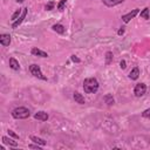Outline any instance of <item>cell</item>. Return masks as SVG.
<instances>
[{"instance_id":"1","label":"cell","mask_w":150,"mask_h":150,"mask_svg":"<svg viewBox=\"0 0 150 150\" xmlns=\"http://www.w3.org/2000/svg\"><path fill=\"white\" fill-rule=\"evenodd\" d=\"M98 81L95 79V77H88L83 81V89H84V93L87 94H93V93H96L98 90Z\"/></svg>"},{"instance_id":"2","label":"cell","mask_w":150,"mask_h":150,"mask_svg":"<svg viewBox=\"0 0 150 150\" xmlns=\"http://www.w3.org/2000/svg\"><path fill=\"white\" fill-rule=\"evenodd\" d=\"M12 116L16 120H25L30 116V111L25 107H18L12 110Z\"/></svg>"},{"instance_id":"3","label":"cell","mask_w":150,"mask_h":150,"mask_svg":"<svg viewBox=\"0 0 150 150\" xmlns=\"http://www.w3.org/2000/svg\"><path fill=\"white\" fill-rule=\"evenodd\" d=\"M29 71L32 73V75H34L35 77H38V79H40V80H43V81H47V77L42 74V71H41V68H40V66H38V64H30L29 66Z\"/></svg>"},{"instance_id":"4","label":"cell","mask_w":150,"mask_h":150,"mask_svg":"<svg viewBox=\"0 0 150 150\" xmlns=\"http://www.w3.org/2000/svg\"><path fill=\"white\" fill-rule=\"evenodd\" d=\"M145 91H146V86L144 84V83H137L136 86H135V88H134V94H135V96H137V97H141V96H143L144 94H145Z\"/></svg>"},{"instance_id":"5","label":"cell","mask_w":150,"mask_h":150,"mask_svg":"<svg viewBox=\"0 0 150 150\" xmlns=\"http://www.w3.org/2000/svg\"><path fill=\"white\" fill-rule=\"evenodd\" d=\"M27 12H28V8H27V7H23V8H22V13H21V15L19 16V19L12 23V28H16V27H19V26L22 23V21L25 20V18H26V15H27Z\"/></svg>"},{"instance_id":"6","label":"cell","mask_w":150,"mask_h":150,"mask_svg":"<svg viewBox=\"0 0 150 150\" xmlns=\"http://www.w3.org/2000/svg\"><path fill=\"white\" fill-rule=\"evenodd\" d=\"M138 12H139V9H138V8H135V9H132L131 12H129V13H127V14L122 15V20H123V22L128 23L131 19H134V18L138 14Z\"/></svg>"},{"instance_id":"7","label":"cell","mask_w":150,"mask_h":150,"mask_svg":"<svg viewBox=\"0 0 150 150\" xmlns=\"http://www.w3.org/2000/svg\"><path fill=\"white\" fill-rule=\"evenodd\" d=\"M30 53H32V55H34V56H40V57H48V54H47L46 52H43V50L39 49L38 47H33V48H32V50H30Z\"/></svg>"},{"instance_id":"8","label":"cell","mask_w":150,"mask_h":150,"mask_svg":"<svg viewBox=\"0 0 150 150\" xmlns=\"http://www.w3.org/2000/svg\"><path fill=\"white\" fill-rule=\"evenodd\" d=\"M0 43L4 47L9 46V43H11V35L9 34H1L0 35Z\"/></svg>"},{"instance_id":"9","label":"cell","mask_w":150,"mask_h":150,"mask_svg":"<svg viewBox=\"0 0 150 150\" xmlns=\"http://www.w3.org/2000/svg\"><path fill=\"white\" fill-rule=\"evenodd\" d=\"M48 114L47 112H45V111H38V112H35L34 114V118L35 120H39V121H47L48 120Z\"/></svg>"},{"instance_id":"10","label":"cell","mask_w":150,"mask_h":150,"mask_svg":"<svg viewBox=\"0 0 150 150\" xmlns=\"http://www.w3.org/2000/svg\"><path fill=\"white\" fill-rule=\"evenodd\" d=\"M73 97H74L75 102L79 103V104H84V103H86V100H84V97L82 96V94H80V93H77V91H75V93L73 94Z\"/></svg>"},{"instance_id":"11","label":"cell","mask_w":150,"mask_h":150,"mask_svg":"<svg viewBox=\"0 0 150 150\" xmlns=\"http://www.w3.org/2000/svg\"><path fill=\"white\" fill-rule=\"evenodd\" d=\"M53 30L54 32H56V33H59V34H63L64 32H66V28H64V26L63 25H61V23H55V25H53Z\"/></svg>"},{"instance_id":"12","label":"cell","mask_w":150,"mask_h":150,"mask_svg":"<svg viewBox=\"0 0 150 150\" xmlns=\"http://www.w3.org/2000/svg\"><path fill=\"white\" fill-rule=\"evenodd\" d=\"M9 67H11L13 70H19V69H20V64H19V62L16 61V59H14V57H11V59H9Z\"/></svg>"},{"instance_id":"13","label":"cell","mask_w":150,"mask_h":150,"mask_svg":"<svg viewBox=\"0 0 150 150\" xmlns=\"http://www.w3.org/2000/svg\"><path fill=\"white\" fill-rule=\"evenodd\" d=\"M138 76H139V69H138V67H135V68L129 73V79H131V80H137Z\"/></svg>"},{"instance_id":"14","label":"cell","mask_w":150,"mask_h":150,"mask_svg":"<svg viewBox=\"0 0 150 150\" xmlns=\"http://www.w3.org/2000/svg\"><path fill=\"white\" fill-rule=\"evenodd\" d=\"M30 141L34 142V143H36V144H40L41 146L46 145V141H45V139H42V138H40V137H38V136H34V135L30 136Z\"/></svg>"},{"instance_id":"15","label":"cell","mask_w":150,"mask_h":150,"mask_svg":"<svg viewBox=\"0 0 150 150\" xmlns=\"http://www.w3.org/2000/svg\"><path fill=\"white\" fill-rule=\"evenodd\" d=\"M102 1H103V4H104L105 6H108V7H114V6L118 5V4H121L123 0H102Z\"/></svg>"},{"instance_id":"16","label":"cell","mask_w":150,"mask_h":150,"mask_svg":"<svg viewBox=\"0 0 150 150\" xmlns=\"http://www.w3.org/2000/svg\"><path fill=\"white\" fill-rule=\"evenodd\" d=\"M2 142H4L5 144H7V145H11V146H16V145H18V143H16L15 141H13L12 138H9V137H7V136H2Z\"/></svg>"},{"instance_id":"17","label":"cell","mask_w":150,"mask_h":150,"mask_svg":"<svg viewBox=\"0 0 150 150\" xmlns=\"http://www.w3.org/2000/svg\"><path fill=\"white\" fill-rule=\"evenodd\" d=\"M103 100H104V102H105L108 105H111V104L115 103V100H114V97H112L111 94H107V95L103 97Z\"/></svg>"},{"instance_id":"18","label":"cell","mask_w":150,"mask_h":150,"mask_svg":"<svg viewBox=\"0 0 150 150\" xmlns=\"http://www.w3.org/2000/svg\"><path fill=\"white\" fill-rule=\"evenodd\" d=\"M21 13H22V8H21V9H16V11L13 13V15H12V19H11V20H12L13 22H14V21H16V20L19 19V16L21 15Z\"/></svg>"},{"instance_id":"19","label":"cell","mask_w":150,"mask_h":150,"mask_svg":"<svg viewBox=\"0 0 150 150\" xmlns=\"http://www.w3.org/2000/svg\"><path fill=\"white\" fill-rule=\"evenodd\" d=\"M141 18H143V19H145V20L150 19V16H149V8H148V7H145V8L141 12Z\"/></svg>"},{"instance_id":"20","label":"cell","mask_w":150,"mask_h":150,"mask_svg":"<svg viewBox=\"0 0 150 150\" xmlns=\"http://www.w3.org/2000/svg\"><path fill=\"white\" fill-rule=\"evenodd\" d=\"M112 53L111 52H107L105 53V64H110L112 61Z\"/></svg>"},{"instance_id":"21","label":"cell","mask_w":150,"mask_h":150,"mask_svg":"<svg viewBox=\"0 0 150 150\" xmlns=\"http://www.w3.org/2000/svg\"><path fill=\"white\" fill-rule=\"evenodd\" d=\"M66 2H67V0H60V2L57 4V9L59 11H63V8L66 6Z\"/></svg>"},{"instance_id":"22","label":"cell","mask_w":150,"mask_h":150,"mask_svg":"<svg viewBox=\"0 0 150 150\" xmlns=\"http://www.w3.org/2000/svg\"><path fill=\"white\" fill-rule=\"evenodd\" d=\"M54 6H55V4H54L53 1H49V2L45 6V8H46V11H52V9L54 8Z\"/></svg>"},{"instance_id":"23","label":"cell","mask_w":150,"mask_h":150,"mask_svg":"<svg viewBox=\"0 0 150 150\" xmlns=\"http://www.w3.org/2000/svg\"><path fill=\"white\" fill-rule=\"evenodd\" d=\"M7 132H8V135H9L11 137H13V138H15V139H19V135H16L13 130H8Z\"/></svg>"},{"instance_id":"24","label":"cell","mask_w":150,"mask_h":150,"mask_svg":"<svg viewBox=\"0 0 150 150\" xmlns=\"http://www.w3.org/2000/svg\"><path fill=\"white\" fill-rule=\"evenodd\" d=\"M142 116H143V117H146V118H150V108L146 109V110H144V111L142 112Z\"/></svg>"},{"instance_id":"25","label":"cell","mask_w":150,"mask_h":150,"mask_svg":"<svg viewBox=\"0 0 150 150\" xmlns=\"http://www.w3.org/2000/svg\"><path fill=\"white\" fill-rule=\"evenodd\" d=\"M28 148H30V149H38V150H40V144H29L28 145Z\"/></svg>"},{"instance_id":"26","label":"cell","mask_w":150,"mask_h":150,"mask_svg":"<svg viewBox=\"0 0 150 150\" xmlns=\"http://www.w3.org/2000/svg\"><path fill=\"white\" fill-rule=\"evenodd\" d=\"M120 67H121V69H125L127 63H125V61H124V60H122V61L120 62Z\"/></svg>"},{"instance_id":"27","label":"cell","mask_w":150,"mask_h":150,"mask_svg":"<svg viewBox=\"0 0 150 150\" xmlns=\"http://www.w3.org/2000/svg\"><path fill=\"white\" fill-rule=\"evenodd\" d=\"M71 60H73L74 62H77V63L80 62V59H79V57H77L76 55H71Z\"/></svg>"},{"instance_id":"28","label":"cell","mask_w":150,"mask_h":150,"mask_svg":"<svg viewBox=\"0 0 150 150\" xmlns=\"http://www.w3.org/2000/svg\"><path fill=\"white\" fill-rule=\"evenodd\" d=\"M117 34H118V35H123V34H124V27H121V28L118 29Z\"/></svg>"},{"instance_id":"29","label":"cell","mask_w":150,"mask_h":150,"mask_svg":"<svg viewBox=\"0 0 150 150\" xmlns=\"http://www.w3.org/2000/svg\"><path fill=\"white\" fill-rule=\"evenodd\" d=\"M25 0H16V2H19V4H21V2H23Z\"/></svg>"}]
</instances>
